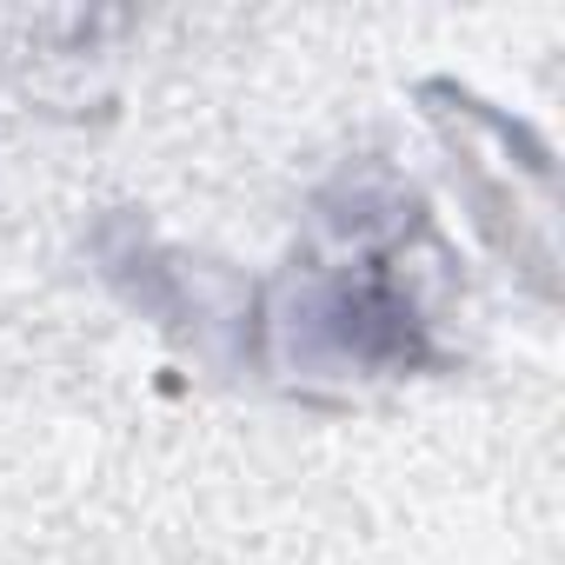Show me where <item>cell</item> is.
I'll use <instances>...</instances> for the list:
<instances>
[{"label": "cell", "mask_w": 565, "mask_h": 565, "mask_svg": "<svg viewBox=\"0 0 565 565\" xmlns=\"http://www.w3.org/2000/svg\"><path fill=\"white\" fill-rule=\"evenodd\" d=\"M313 327H320V340H327L333 353H347V360H360V366H393V373H406V366H426V360H433L419 307L399 294V279H393L380 259H366V266L327 279L320 300H313Z\"/></svg>", "instance_id": "6da1fadb"}]
</instances>
